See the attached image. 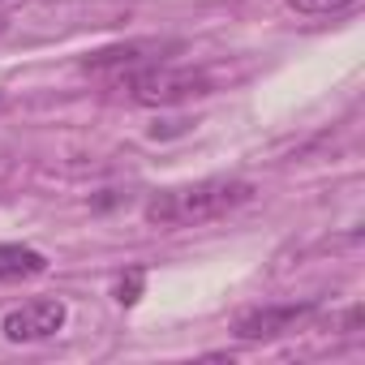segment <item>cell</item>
I'll list each match as a JSON object with an SVG mask.
<instances>
[{
    "label": "cell",
    "mask_w": 365,
    "mask_h": 365,
    "mask_svg": "<svg viewBox=\"0 0 365 365\" xmlns=\"http://www.w3.org/2000/svg\"><path fill=\"white\" fill-rule=\"evenodd\" d=\"M129 9L112 0H26V5L0 14V48H31L52 43L78 31H99L125 22Z\"/></svg>",
    "instance_id": "1"
},
{
    "label": "cell",
    "mask_w": 365,
    "mask_h": 365,
    "mask_svg": "<svg viewBox=\"0 0 365 365\" xmlns=\"http://www.w3.org/2000/svg\"><path fill=\"white\" fill-rule=\"evenodd\" d=\"M250 198H254L250 180L207 176V180H194V185H172V190L150 194V202L142 207V220L150 228H198V224L224 220L228 211L245 207Z\"/></svg>",
    "instance_id": "2"
},
{
    "label": "cell",
    "mask_w": 365,
    "mask_h": 365,
    "mask_svg": "<svg viewBox=\"0 0 365 365\" xmlns=\"http://www.w3.org/2000/svg\"><path fill=\"white\" fill-rule=\"evenodd\" d=\"M120 82H125L129 99L133 103H146V108H176V103H190V99L211 95V78L202 69L168 65V61H150V65L125 73Z\"/></svg>",
    "instance_id": "3"
},
{
    "label": "cell",
    "mask_w": 365,
    "mask_h": 365,
    "mask_svg": "<svg viewBox=\"0 0 365 365\" xmlns=\"http://www.w3.org/2000/svg\"><path fill=\"white\" fill-rule=\"evenodd\" d=\"M61 327H65V305L52 297L22 301L18 309H9L0 318V331H5L9 344H39V339H52Z\"/></svg>",
    "instance_id": "4"
},
{
    "label": "cell",
    "mask_w": 365,
    "mask_h": 365,
    "mask_svg": "<svg viewBox=\"0 0 365 365\" xmlns=\"http://www.w3.org/2000/svg\"><path fill=\"white\" fill-rule=\"evenodd\" d=\"M314 314V305H262V309H250L237 318V339H279L288 331H297L305 318Z\"/></svg>",
    "instance_id": "5"
},
{
    "label": "cell",
    "mask_w": 365,
    "mask_h": 365,
    "mask_svg": "<svg viewBox=\"0 0 365 365\" xmlns=\"http://www.w3.org/2000/svg\"><path fill=\"white\" fill-rule=\"evenodd\" d=\"M163 52H176V43H155V39H142V43H120V48H103V52H91L82 61L86 73H133L150 61H163Z\"/></svg>",
    "instance_id": "6"
},
{
    "label": "cell",
    "mask_w": 365,
    "mask_h": 365,
    "mask_svg": "<svg viewBox=\"0 0 365 365\" xmlns=\"http://www.w3.org/2000/svg\"><path fill=\"white\" fill-rule=\"evenodd\" d=\"M48 271V258L31 245H0V284L14 279H35Z\"/></svg>",
    "instance_id": "7"
},
{
    "label": "cell",
    "mask_w": 365,
    "mask_h": 365,
    "mask_svg": "<svg viewBox=\"0 0 365 365\" xmlns=\"http://www.w3.org/2000/svg\"><path fill=\"white\" fill-rule=\"evenodd\" d=\"M361 0H288V9L301 14V18H339V14H352Z\"/></svg>",
    "instance_id": "8"
}]
</instances>
